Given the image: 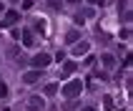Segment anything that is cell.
I'll return each mask as SVG.
<instances>
[{"mask_svg": "<svg viewBox=\"0 0 133 111\" xmlns=\"http://www.w3.org/2000/svg\"><path fill=\"white\" fill-rule=\"evenodd\" d=\"M55 91H58V86H55V83H50V86H45V96H53Z\"/></svg>", "mask_w": 133, "mask_h": 111, "instance_id": "cell-10", "label": "cell"}, {"mask_svg": "<svg viewBox=\"0 0 133 111\" xmlns=\"http://www.w3.org/2000/svg\"><path fill=\"white\" fill-rule=\"evenodd\" d=\"M50 63V56H45V53H38V56H33V66L35 68H45Z\"/></svg>", "mask_w": 133, "mask_h": 111, "instance_id": "cell-2", "label": "cell"}, {"mask_svg": "<svg viewBox=\"0 0 133 111\" xmlns=\"http://www.w3.org/2000/svg\"><path fill=\"white\" fill-rule=\"evenodd\" d=\"M50 5H53V8H58V5H60V0H50Z\"/></svg>", "mask_w": 133, "mask_h": 111, "instance_id": "cell-12", "label": "cell"}, {"mask_svg": "<svg viewBox=\"0 0 133 111\" xmlns=\"http://www.w3.org/2000/svg\"><path fill=\"white\" fill-rule=\"evenodd\" d=\"M73 53H75V56H85V53H88V43H85V40H81V43L73 48Z\"/></svg>", "mask_w": 133, "mask_h": 111, "instance_id": "cell-6", "label": "cell"}, {"mask_svg": "<svg viewBox=\"0 0 133 111\" xmlns=\"http://www.w3.org/2000/svg\"><path fill=\"white\" fill-rule=\"evenodd\" d=\"M78 36H81L78 30H70V33L65 36V40H68V43H75V40H78Z\"/></svg>", "mask_w": 133, "mask_h": 111, "instance_id": "cell-8", "label": "cell"}, {"mask_svg": "<svg viewBox=\"0 0 133 111\" xmlns=\"http://www.w3.org/2000/svg\"><path fill=\"white\" fill-rule=\"evenodd\" d=\"M83 111H96V109H93V106H88V109H83Z\"/></svg>", "mask_w": 133, "mask_h": 111, "instance_id": "cell-13", "label": "cell"}, {"mask_svg": "<svg viewBox=\"0 0 133 111\" xmlns=\"http://www.w3.org/2000/svg\"><path fill=\"white\" fill-rule=\"evenodd\" d=\"M73 71H78V66H75V63H65V66H63V71H60V78L73 76Z\"/></svg>", "mask_w": 133, "mask_h": 111, "instance_id": "cell-4", "label": "cell"}, {"mask_svg": "<svg viewBox=\"0 0 133 111\" xmlns=\"http://www.w3.org/2000/svg\"><path fill=\"white\" fill-rule=\"evenodd\" d=\"M28 109L30 111H43V98L40 96H30L28 98Z\"/></svg>", "mask_w": 133, "mask_h": 111, "instance_id": "cell-3", "label": "cell"}, {"mask_svg": "<svg viewBox=\"0 0 133 111\" xmlns=\"http://www.w3.org/2000/svg\"><path fill=\"white\" fill-rule=\"evenodd\" d=\"M15 20H18V13H15V10H10V13H8L5 18H3V28H8V25H13Z\"/></svg>", "mask_w": 133, "mask_h": 111, "instance_id": "cell-5", "label": "cell"}, {"mask_svg": "<svg viewBox=\"0 0 133 111\" xmlns=\"http://www.w3.org/2000/svg\"><path fill=\"white\" fill-rule=\"evenodd\" d=\"M81 91H83V83L78 81V78H75V81L65 83V86L60 89V94H63V96H65V98H75V96H78V94H81Z\"/></svg>", "mask_w": 133, "mask_h": 111, "instance_id": "cell-1", "label": "cell"}, {"mask_svg": "<svg viewBox=\"0 0 133 111\" xmlns=\"http://www.w3.org/2000/svg\"><path fill=\"white\" fill-rule=\"evenodd\" d=\"M23 43H25V45H33V33H30V30L23 33Z\"/></svg>", "mask_w": 133, "mask_h": 111, "instance_id": "cell-9", "label": "cell"}, {"mask_svg": "<svg viewBox=\"0 0 133 111\" xmlns=\"http://www.w3.org/2000/svg\"><path fill=\"white\" fill-rule=\"evenodd\" d=\"M38 76H40V71H30V73L23 76V81H25V83H35V81H38Z\"/></svg>", "mask_w": 133, "mask_h": 111, "instance_id": "cell-7", "label": "cell"}, {"mask_svg": "<svg viewBox=\"0 0 133 111\" xmlns=\"http://www.w3.org/2000/svg\"><path fill=\"white\" fill-rule=\"evenodd\" d=\"M5 96H8V86L0 81V98H5Z\"/></svg>", "mask_w": 133, "mask_h": 111, "instance_id": "cell-11", "label": "cell"}]
</instances>
